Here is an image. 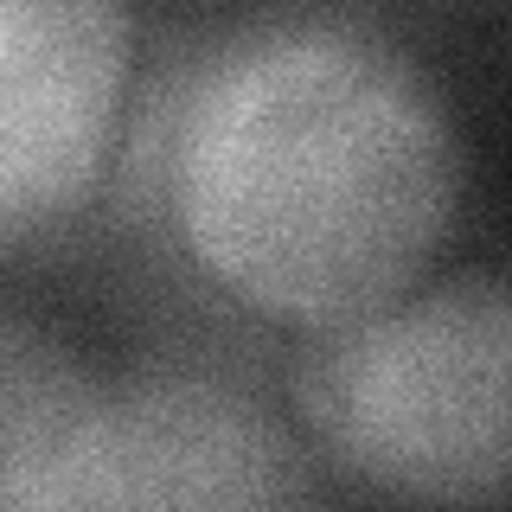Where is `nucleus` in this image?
<instances>
[{
    "label": "nucleus",
    "instance_id": "obj_5",
    "mask_svg": "<svg viewBox=\"0 0 512 512\" xmlns=\"http://www.w3.org/2000/svg\"><path fill=\"white\" fill-rule=\"evenodd\" d=\"M109 384L45 320L0 308V512H39Z\"/></svg>",
    "mask_w": 512,
    "mask_h": 512
},
{
    "label": "nucleus",
    "instance_id": "obj_4",
    "mask_svg": "<svg viewBox=\"0 0 512 512\" xmlns=\"http://www.w3.org/2000/svg\"><path fill=\"white\" fill-rule=\"evenodd\" d=\"M135 13L116 0H0V244L52 237L116 160Z\"/></svg>",
    "mask_w": 512,
    "mask_h": 512
},
{
    "label": "nucleus",
    "instance_id": "obj_3",
    "mask_svg": "<svg viewBox=\"0 0 512 512\" xmlns=\"http://www.w3.org/2000/svg\"><path fill=\"white\" fill-rule=\"evenodd\" d=\"M39 512H327L295 416L199 372L109 384Z\"/></svg>",
    "mask_w": 512,
    "mask_h": 512
},
{
    "label": "nucleus",
    "instance_id": "obj_1",
    "mask_svg": "<svg viewBox=\"0 0 512 512\" xmlns=\"http://www.w3.org/2000/svg\"><path fill=\"white\" fill-rule=\"evenodd\" d=\"M122 148L237 308L333 333L429 276L461 212V128L429 64L359 13H263L154 71Z\"/></svg>",
    "mask_w": 512,
    "mask_h": 512
},
{
    "label": "nucleus",
    "instance_id": "obj_2",
    "mask_svg": "<svg viewBox=\"0 0 512 512\" xmlns=\"http://www.w3.org/2000/svg\"><path fill=\"white\" fill-rule=\"evenodd\" d=\"M288 416L314 461L391 512L512 506V276L448 269L295 340Z\"/></svg>",
    "mask_w": 512,
    "mask_h": 512
}]
</instances>
